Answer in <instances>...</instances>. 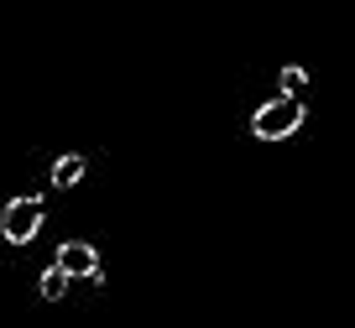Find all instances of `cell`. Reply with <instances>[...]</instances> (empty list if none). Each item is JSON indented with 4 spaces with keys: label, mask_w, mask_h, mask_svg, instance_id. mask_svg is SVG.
Here are the masks:
<instances>
[{
    "label": "cell",
    "mask_w": 355,
    "mask_h": 328,
    "mask_svg": "<svg viewBox=\"0 0 355 328\" xmlns=\"http://www.w3.org/2000/svg\"><path fill=\"white\" fill-rule=\"evenodd\" d=\"M298 131H303V94H277L251 115V136H261V141H288Z\"/></svg>",
    "instance_id": "cell-1"
},
{
    "label": "cell",
    "mask_w": 355,
    "mask_h": 328,
    "mask_svg": "<svg viewBox=\"0 0 355 328\" xmlns=\"http://www.w3.org/2000/svg\"><path fill=\"white\" fill-rule=\"evenodd\" d=\"M42 219H47V203H42L37 193L11 198V203H6V214H0V235H6L11 245H32L37 230H42Z\"/></svg>",
    "instance_id": "cell-2"
},
{
    "label": "cell",
    "mask_w": 355,
    "mask_h": 328,
    "mask_svg": "<svg viewBox=\"0 0 355 328\" xmlns=\"http://www.w3.org/2000/svg\"><path fill=\"white\" fill-rule=\"evenodd\" d=\"M58 266H63L68 276H78V282H94V286H100V255H94V245L68 240L63 250H58Z\"/></svg>",
    "instance_id": "cell-3"
},
{
    "label": "cell",
    "mask_w": 355,
    "mask_h": 328,
    "mask_svg": "<svg viewBox=\"0 0 355 328\" xmlns=\"http://www.w3.org/2000/svg\"><path fill=\"white\" fill-rule=\"evenodd\" d=\"M68 282H73V276H68L63 271V266H47V271H42V282H37V286H42V302H63V292H68Z\"/></svg>",
    "instance_id": "cell-4"
},
{
    "label": "cell",
    "mask_w": 355,
    "mask_h": 328,
    "mask_svg": "<svg viewBox=\"0 0 355 328\" xmlns=\"http://www.w3.org/2000/svg\"><path fill=\"white\" fill-rule=\"evenodd\" d=\"M84 156H78V152H68V156H58V167H53V188H73L78 183V177H84Z\"/></svg>",
    "instance_id": "cell-5"
},
{
    "label": "cell",
    "mask_w": 355,
    "mask_h": 328,
    "mask_svg": "<svg viewBox=\"0 0 355 328\" xmlns=\"http://www.w3.org/2000/svg\"><path fill=\"white\" fill-rule=\"evenodd\" d=\"M277 84H282V94H303V89H309V73H303L298 63H288V68H282V78H277Z\"/></svg>",
    "instance_id": "cell-6"
}]
</instances>
